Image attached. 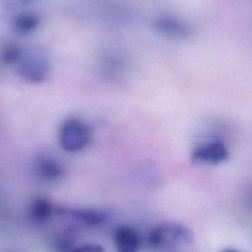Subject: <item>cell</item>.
<instances>
[{
	"label": "cell",
	"instance_id": "cell-9",
	"mask_svg": "<svg viewBox=\"0 0 252 252\" xmlns=\"http://www.w3.org/2000/svg\"><path fill=\"white\" fill-rule=\"evenodd\" d=\"M38 170L46 179L50 180L59 179L63 173L62 164L54 158L44 157L38 161Z\"/></svg>",
	"mask_w": 252,
	"mask_h": 252
},
{
	"label": "cell",
	"instance_id": "cell-3",
	"mask_svg": "<svg viewBox=\"0 0 252 252\" xmlns=\"http://www.w3.org/2000/svg\"><path fill=\"white\" fill-rule=\"evenodd\" d=\"M229 150L219 140L210 141L198 145L194 149L192 158L200 164H219L229 158Z\"/></svg>",
	"mask_w": 252,
	"mask_h": 252
},
{
	"label": "cell",
	"instance_id": "cell-10",
	"mask_svg": "<svg viewBox=\"0 0 252 252\" xmlns=\"http://www.w3.org/2000/svg\"><path fill=\"white\" fill-rule=\"evenodd\" d=\"M157 26L161 32L170 35L185 36L189 33V29L185 24L173 18H161L157 22Z\"/></svg>",
	"mask_w": 252,
	"mask_h": 252
},
{
	"label": "cell",
	"instance_id": "cell-14",
	"mask_svg": "<svg viewBox=\"0 0 252 252\" xmlns=\"http://www.w3.org/2000/svg\"><path fill=\"white\" fill-rule=\"evenodd\" d=\"M223 252H238L235 251V250H226V251H224Z\"/></svg>",
	"mask_w": 252,
	"mask_h": 252
},
{
	"label": "cell",
	"instance_id": "cell-1",
	"mask_svg": "<svg viewBox=\"0 0 252 252\" xmlns=\"http://www.w3.org/2000/svg\"><path fill=\"white\" fill-rule=\"evenodd\" d=\"M193 240V234L186 226L168 223L157 226L148 235V243L153 248L188 245Z\"/></svg>",
	"mask_w": 252,
	"mask_h": 252
},
{
	"label": "cell",
	"instance_id": "cell-11",
	"mask_svg": "<svg viewBox=\"0 0 252 252\" xmlns=\"http://www.w3.org/2000/svg\"><path fill=\"white\" fill-rule=\"evenodd\" d=\"M23 51L20 47L13 44L5 46L0 53V59L4 63H12L19 62Z\"/></svg>",
	"mask_w": 252,
	"mask_h": 252
},
{
	"label": "cell",
	"instance_id": "cell-2",
	"mask_svg": "<svg viewBox=\"0 0 252 252\" xmlns=\"http://www.w3.org/2000/svg\"><path fill=\"white\" fill-rule=\"evenodd\" d=\"M90 127L78 118L65 121L59 131L61 146L67 152L76 153L87 147L90 140Z\"/></svg>",
	"mask_w": 252,
	"mask_h": 252
},
{
	"label": "cell",
	"instance_id": "cell-6",
	"mask_svg": "<svg viewBox=\"0 0 252 252\" xmlns=\"http://www.w3.org/2000/svg\"><path fill=\"white\" fill-rule=\"evenodd\" d=\"M39 25V18L32 12H24L16 15L12 20V28L20 35H28L35 31Z\"/></svg>",
	"mask_w": 252,
	"mask_h": 252
},
{
	"label": "cell",
	"instance_id": "cell-4",
	"mask_svg": "<svg viewBox=\"0 0 252 252\" xmlns=\"http://www.w3.org/2000/svg\"><path fill=\"white\" fill-rule=\"evenodd\" d=\"M20 72L32 81H41L48 74L49 63L47 58L39 52L22 55L20 59Z\"/></svg>",
	"mask_w": 252,
	"mask_h": 252
},
{
	"label": "cell",
	"instance_id": "cell-12",
	"mask_svg": "<svg viewBox=\"0 0 252 252\" xmlns=\"http://www.w3.org/2000/svg\"><path fill=\"white\" fill-rule=\"evenodd\" d=\"M70 252H105V250L98 244H84L73 248Z\"/></svg>",
	"mask_w": 252,
	"mask_h": 252
},
{
	"label": "cell",
	"instance_id": "cell-8",
	"mask_svg": "<svg viewBox=\"0 0 252 252\" xmlns=\"http://www.w3.org/2000/svg\"><path fill=\"white\" fill-rule=\"evenodd\" d=\"M53 213V206L46 198L35 200L30 208V216L37 223H44L48 221Z\"/></svg>",
	"mask_w": 252,
	"mask_h": 252
},
{
	"label": "cell",
	"instance_id": "cell-7",
	"mask_svg": "<svg viewBox=\"0 0 252 252\" xmlns=\"http://www.w3.org/2000/svg\"><path fill=\"white\" fill-rule=\"evenodd\" d=\"M80 223L88 226H98L106 221L107 214L105 212L96 210H73L63 212Z\"/></svg>",
	"mask_w": 252,
	"mask_h": 252
},
{
	"label": "cell",
	"instance_id": "cell-5",
	"mask_svg": "<svg viewBox=\"0 0 252 252\" xmlns=\"http://www.w3.org/2000/svg\"><path fill=\"white\" fill-rule=\"evenodd\" d=\"M117 252H138L140 247L139 234L132 226H118L114 234Z\"/></svg>",
	"mask_w": 252,
	"mask_h": 252
},
{
	"label": "cell",
	"instance_id": "cell-13",
	"mask_svg": "<svg viewBox=\"0 0 252 252\" xmlns=\"http://www.w3.org/2000/svg\"><path fill=\"white\" fill-rule=\"evenodd\" d=\"M7 1H12L13 2H17L19 4H26V3L32 2V1H36V0H7Z\"/></svg>",
	"mask_w": 252,
	"mask_h": 252
}]
</instances>
